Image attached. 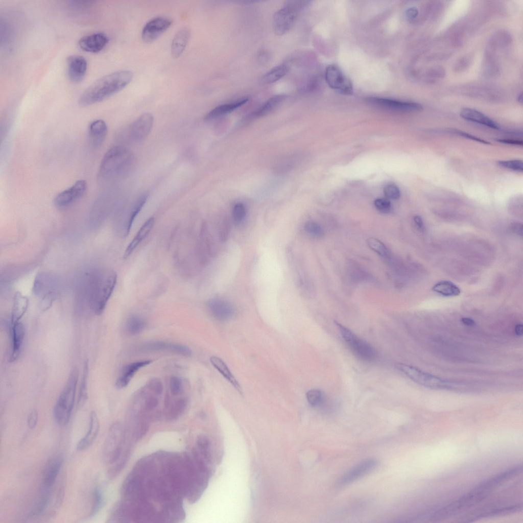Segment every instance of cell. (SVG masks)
<instances>
[{
  "instance_id": "1",
  "label": "cell",
  "mask_w": 523,
  "mask_h": 523,
  "mask_svg": "<svg viewBox=\"0 0 523 523\" xmlns=\"http://www.w3.org/2000/svg\"><path fill=\"white\" fill-rule=\"evenodd\" d=\"M163 390L161 382L154 378L137 391L132 402V422L149 423L159 417V398Z\"/></svg>"
},
{
  "instance_id": "2",
  "label": "cell",
  "mask_w": 523,
  "mask_h": 523,
  "mask_svg": "<svg viewBox=\"0 0 523 523\" xmlns=\"http://www.w3.org/2000/svg\"><path fill=\"white\" fill-rule=\"evenodd\" d=\"M132 77L131 71L121 70L100 78L82 92L79 99V105L88 106L108 98L124 88Z\"/></svg>"
},
{
  "instance_id": "3",
  "label": "cell",
  "mask_w": 523,
  "mask_h": 523,
  "mask_svg": "<svg viewBox=\"0 0 523 523\" xmlns=\"http://www.w3.org/2000/svg\"><path fill=\"white\" fill-rule=\"evenodd\" d=\"M116 273L112 270H96L89 279L88 302L90 307L97 315H101L115 288Z\"/></svg>"
},
{
  "instance_id": "4",
  "label": "cell",
  "mask_w": 523,
  "mask_h": 523,
  "mask_svg": "<svg viewBox=\"0 0 523 523\" xmlns=\"http://www.w3.org/2000/svg\"><path fill=\"white\" fill-rule=\"evenodd\" d=\"M135 161L133 153L128 148L116 146L109 149L103 156L98 170V178L106 182L124 175Z\"/></svg>"
},
{
  "instance_id": "5",
  "label": "cell",
  "mask_w": 523,
  "mask_h": 523,
  "mask_svg": "<svg viewBox=\"0 0 523 523\" xmlns=\"http://www.w3.org/2000/svg\"><path fill=\"white\" fill-rule=\"evenodd\" d=\"M78 374L76 367L72 369L54 406V418L60 426H65L70 419L76 397Z\"/></svg>"
},
{
  "instance_id": "6",
  "label": "cell",
  "mask_w": 523,
  "mask_h": 523,
  "mask_svg": "<svg viewBox=\"0 0 523 523\" xmlns=\"http://www.w3.org/2000/svg\"><path fill=\"white\" fill-rule=\"evenodd\" d=\"M127 431L120 422L113 423L109 429L102 451L106 464H113L123 456L129 454V445H126Z\"/></svg>"
},
{
  "instance_id": "7",
  "label": "cell",
  "mask_w": 523,
  "mask_h": 523,
  "mask_svg": "<svg viewBox=\"0 0 523 523\" xmlns=\"http://www.w3.org/2000/svg\"><path fill=\"white\" fill-rule=\"evenodd\" d=\"M304 3L298 1H287L282 8L274 13L272 26L275 34L282 35L292 28L299 11L305 4Z\"/></svg>"
},
{
  "instance_id": "8",
  "label": "cell",
  "mask_w": 523,
  "mask_h": 523,
  "mask_svg": "<svg viewBox=\"0 0 523 523\" xmlns=\"http://www.w3.org/2000/svg\"><path fill=\"white\" fill-rule=\"evenodd\" d=\"M396 367L414 382L432 389H449L455 387V383L442 379L424 372L416 367L397 363Z\"/></svg>"
},
{
  "instance_id": "9",
  "label": "cell",
  "mask_w": 523,
  "mask_h": 523,
  "mask_svg": "<svg viewBox=\"0 0 523 523\" xmlns=\"http://www.w3.org/2000/svg\"><path fill=\"white\" fill-rule=\"evenodd\" d=\"M335 323L344 341L356 358L365 361H371L374 359L375 352L370 344L338 321H335Z\"/></svg>"
},
{
  "instance_id": "10",
  "label": "cell",
  "mask_w": 523,
  "mask_h": 523,
  "mask_svg": "<svg viewBox=\"0 0 523 523\" xmlns=\"http://www.w3.org/2000/svg\"><path fill=\"white\" fill-rule=\"evenodd\" d=\"M287 256L299 293L304 297L310 296L313 292L312 286L305 274L299 257L290 248L287 250Z\"/></svg>"
},
{
  "instance_id": "11",
  "label": "cell",
  "mask_w": 523,
  "mask_h": 523,
  "mask_svg": "<svg viewBox=\"0 0 523 523\" xmlns=\"http://www.w3.org/2000/svg\"><path fill=\"white\" fill-rule=\"evenodd\" d=\"M86 189L87 183L85 180H77L70 187L55 196L54 204L58 208L68 207L80 200L84 195Z\"/></svg>"
},
{
  "instance_id": "12",
  "label": "cell",
  "mask_w": 523,
  "mask_h": 523,
  "mask_svg": "<svg viewBox=\"0 0 523 523\" xmlns=\"http://www.w3.org/2000/svg\"><path fill=\"white\" fill-rule=\"evenodd\" d=\"M325 78L332 89L344 94L352 93L353 87L350 81L338 66L335 65L328 66L325 70Z\"/></svg>"
},
{
  "instance_id": "13",
  "label": "cell",
  "mask_w": 523,
  "mask_h": 523,
  "mask_svg": "<svg viewBox=\"0 0 523 523\" xmlns=\"http://www.w3.org/2000/svg\"><path fill=\"white\" fill-rule=\"evenodd\" d=\"M366 101L369 103L385 109L398 111H419L422 106L412 102L402 101L386 98L369 97Z\"/></svg>"
},
{
  "instance_id": "14",
  "label": "cell",
  "mask_w": 523,
  "mask_h": 523,
  "mask_svg": "<svg viewBox=\"0 0 523 523\" xmlns=\"http://www.w3.org/2000/svg\"><path fill=\"white\" fill-rule=\"evenodd\" d=\"M172 23L171 19L164 16L153 18L145 25L142 30V40L146 42L155 40L171 26Z\"/></svg>"
},
{
  "instance_id": "15",
  "label": "cell",
  "mask_w": 523,
  "mask_h": 523,
  "mask_svg": "<svg viewBox=\"0 0 523 523\" xmlns=\"http://www.w3.org/2000/svg\"><path fill=\"white\" fill-rule=\"evenodd\" d=\"M180 396H174L168 393L165 396L163 416L167 420L172 421L178 418L186 410L187 398Z\"/></svg>"
},
{
  "instance_id": "16",
  "label": "cell",
  "mask_w": 523,
  "mask_h": 523,
  "mask_svg": "<svg viewBox=\"0 0 523 523\" xmlns=\"http://www.w3.org/2000/svg\"><path fill=\"white\" fill-rule=\"evenodd\" d=\"M139 349L145 352L165 351L184 356H189L192 354L191 350L185 345L161 341L145 343Z\"/></svg>"
},
{
  "instance_id": "17",
  "label": "cell",
  "mask_w": 523,
  "mask_h": 523,
  "mask_svg": "<svg viewBox=\"0 0 523 523\" xmlns=\"http://www.w3.org/2000/svg\"><path fill=\"white\" fill-rule=\"evenodd\" d=\"M378 465L374 458H368L361 461L348 470L340 479L339 484L345 485L356 481L374 470Z\"/></svg>"
},
{
  "instance_id": "18",
  "label": "cell",
  "mask_w": 523,
  "mask_h": 523,
  "mask_svg": "<svg viewBox=\"0 0 523 523\" xmlns=\"http://www.w3.org/2000/svg\"><path fill=\"white\" fill-rule=\"evenodd\" d=\"M154 124V117L150 113H144L139 116L131 125L130 135L137 141L144 140L150 134Z\"/></svg>"
},
{
  "instance_id": "19",
  "label": "cell",
  "mask_w": 523,
  "mask_h": 523,
  "mask_svg": "<svg viewBox=\"0 0 523 523\" xmlns=\"http://www.w3.org/2000/svg\"><path fill=\"white\" fill-rule=\"evenodd\" d=\"M66 63L67 75L70 80L75 83L82 81L87 69L86 59L80 55H72L67 58Z\"/></svg>"
},
{
  "instance_id": "20",
  "label": "cell",
  "mask_w": 523,
  "mask_h": 523,
  "mask_svg": "<svg viewBox=\"0 0 523 523\" xmlns=\"http://www.w3.org/2000/svg\"><path fill=\"white\" fill-rule=\"evenodd\" d=\"M108 41L106 34L98 32L83 36L79 40L78 44L83 51L96 53L101 51Z\"/></svg>"
},
{
  "instance_id": "21",
  "label": "cell",
  "mask_w": 523,
  "mask_h": 523,
  "mask_svg": "<svg viewBox=\"0 0 523 523\" xmlns=\"http://www.w3.org/2000/svg\"><path fill=\"white\" fill-rule=\"evenodd\" d=\"M11 348L9 361L14 362L20 355L25 339V327L21 321L11 324Z\"/></svg>"
},
{
  "instance_id": "22",
  "label": "cell",
  "mask_w": 523,
  "mask_h": 523,
  "mask_svg": "<svg viewBox=\"0 0 523 523\" xmlns=\"http://www.w3.org/2000/svg\"><path fill=\"white\" fill-rule=\"evenodd\" d=\"M152 362V361L150 360H140L124 366L116 381V387L118 389H122L127 387L140 369L150 364Z\"/></svg>"
},
{
  "instance_id": "23",
  "label": "cell",
  "mask_w": 523,
  "mask_h": 523,
  "mask_svg": "<svg viewBox=\"0 0 523 523\" xmlns=\"http://www.w3.org/2000/svg\"><path fill=\"white\" fill-rule=\"evenodd\" d=\"M207 306L212 315L219 320H229L234 314L232 305L229 302L222 299H211L208 302Z\"/></svg>"
},
{
  "instance_id": "24",
  "label": "cell",
  "mask_w": 523,
  "mask_h": 523,
  "mask_svg": "<svg viewBox=\"0 0 523 523\" xmlns=\"http://www.w3.org/2000/svg\"><path fill=\"white\" fill-rule=\"evenodd\" d=\"M100 430V423L96 412L92 411L89 416V423L86 435L77 445V449L81 451L89 447L96 440Z\"/></svg>"
},
{
  "instance_id": "25",
  "label": "cell",
  "mask_w": 523,
  "mask_h": 523,
  "mask_svg": "<svg viewBox=\"0 0 523 523\" xmlns=\"http://www.w3.org/2000/svg\"><path fill=\"white\" fill-rule=\"evenodd\" d=\"M107 132L108 127L104 120L99 119L91 122L88 128L90 144L95 147H100L105 140Z\"/></svg>"
},
{
  "instance_id": "26",
  "label": "cell",
  "mask_w": 523,
  "mask_h": 523,
  "mask_svg": "<svg viewBox=\"0 0 523 523\" xmlns=\"http://www.w3.org/2000/svg\"><path fill=\"white\" fill-rule=\"evenodd\" d=\"M63 461V457L61 455H57L50 460L43 473V487L52 488L60 472Z\"/></svg>"
},
{
  "instance_id": "27",
  "label": "cell",
  "mask_w": 523,
  "mask_h": 523,
  "mask_svg": "<svg viewBox=\"0 0 523 523\" xmlns=\"http://www.w3.org/2000/svg\"><path fill=\"white\" fill-rule=\"evenodd\" d=\"M285 99L286 96L284 94L275 95L270 98L256 110L246 116L244 121L246 122L267 115L276 109Z\"/></svg>"
},
{
  "instance_id": "28",
  "label": "cell",
  "mask_w": 523,
  "mask_h": 523,
  "mask_svg": "<svg viewBox=\"0 0 523 523\" xmlns=\"http://www.w3.org/2000/svg\"><path fill=\"white\" fill-rule=\"evenodd\" d=\"M460 115L465 120L480 124L493 129H500V126L483 113L470 108H463Z\"/></svg>"
},
{
  "instance_id": "29",
  "label": "cell",
  "mask_w": 523,
  "mask_h": 523,
  "mask_svg": "<svg viewBox=\"0 0 523 523\" xmlns=\"http://www.w3.org/2000/svg\"><path fill=\"white\" fill-rule=\"evenodd\" d=\"M248 100V98H243L231 103L219 105L206 114L204 120L210 121L229 113L246 103Z\"/></svg>"
},
{
  "instance_id": "30",
  "label": "cell",
  "mask_w": 523,
  "mask_h": 523,
  "mask_svg": "<svg viewBox=\"0 0 523 523\" xmlns=\"http://www.w3.org/2000/svg\"><path fill=\"white\" fill-rule=\"evenodd\" d=\"M154 218L151 217L144 223L126 249L123 255L124 259L129 257L139 243L148 235L154 226Z\"/></svg>"
},
{
  "instance_id": "31",
  "label": "cell",
  "mask_w": 523,
  "mask_h": 523,
  "mask_svg": "<svg viewBox=\"0 0 523 523\" xmlns=\"http://www.w3.org/2000/svg\"><path fill=\"white\" fill-rule=\"evenodd\" d=\"M52 489V488L42 486L40 494L28 514L29 518L38 517L44 512L49 506L51 497Z\"/></svg>"
},
{
  "instance_id": "32",
  "label": "cell",
  "mask_w": 523,
  "mask_h": 523,
  "mask_svg": "<svg viewBox=\"0 0 523 523\" xmlns=\"http://www.w3.org/2000/svg\"><path fill=\"white\" fill-rule=\"evenodd\" d=\"M148 196V195L146 193L142 194L133 204L122 228V233L123 236H127L129 233L132 223L145 205Z\"/></svg>"
},
{
  "instance_id": "33",
  "label": "cell",
  "mask_w": 523,
  "mask_h": 523,
  "mask_svg": "<svg viewBox=\"0 0 523 523\" xmlns=\"http://www.w3.org/2000/svg\"><path fill=\"white\" fill-rule=\"evenodd\" d=\"M28 299L20 293H16L11 313V324L20 321L28 309Z\"/></svg>"
},
{
  "instance_id": "34",
  "label": "cell",
  "mask_w": 523,
  "mask_h": 523,
  "mask_svg": "<svg viewBox=\"0 0 523 523\" xmlns=\"http://www.w3.org/2000/svg\"><path fill=\"white\" fill-rule=\"evenodd\" d=\"M211 365L225 378L240 393L242 394V388L226 363L220 358L212 356L210 358Z\"/></svg>"
},
{
  "instance_id": "35",
  "label": "cell",
  "mask_w": 523,
  "mask_h": 523,
  "mask_svg": "<svg viewBox=\"0 0 523 523\" xmlns=\"http://www.w3.org/2000/svg\"><path fill=\"white\" fill-rule=\"evenodd\" d=\"M189 33L187 29H183L175 35L172 42L171 54L174 58H178L183 52L188 40Z\"/></svg>"
},
{
  "instance_id": "36",
  "label": "cell",
  "mask_w": 523,
  "mask_h": 523,
  "mask_svg": "<svg viewBox=\"0 0 523 523\" xmlns=\"http://www.w3.org/2000/svg\"><path fill=\"white\" fill-rule=\"evenodd\" d=\"M433 291L445 297H454L460 295L461 290L455 284L450 281L442 280L435 284Z\"/></svg>"
},
{
  "instance_id": "37",
  "label": "cell",
  "mask_w": 523,
  "mask_h": 523,
  "mask_svg": "<svg viewBox=\"0 0 523 523\" xmlns=\"http://www.w3.org/2000/svg\"><path fill=\"white\" fill-rule=\"evenodd\" d=\"M146 322L144 318L138 315H132L127 319L125 328L127 332L130 335H136L140 333L146 327Z\"/></svg>"
},
{
  "instance_id": "38",
  "label": "cell",
  "mask_w": 523,
  "mask_h": 523,
  "mask_svg": "<svg viewBox=\"0 0 523 523\" xmlns=\"http://www.w3.org/2000/svg\"><path fill=\"white\" fill-rule=\"evenodd\" d=\"M89 372L88 361L85 360L80 385L77 405L78 407H82L88 398V378Z\"/></svg>"
},
{
  "instance_id": "39",
  "label": "cell",
  "mask_w": 523,
  "mask_h": 523,
  "mask_svg": "<svg viewBox=\"0 0 523 523\" xmlns=\"http://www.w3.org/2000/svg\"><path fill=\"white\" fill-rule=\"evenodd\" d=\"M288 70L289 68L286 65L277 66L263 76L260 81L263 84L274 83L284 77Z\"/></svg>"
},
{
  "instance_id": "40",
  "label": "cell",
  "mask_w": 523,
  "mask_h": 523,
  "mask_svg": "<svg viewBox=\"0 0 523 523\" xmlns=\"http://www.w3.org/2000/svg\"><path fill=\"white\" fill-rule=\"evenodd\" d=\"M103 501V494L101 489L96 486L92 491V506L89 513L90 517L96 515L100 511L102 507Z\"/></svg>"
},
{
  "instance_id": "41",
  "label": "cell",
  "mask_w": 523,
  "mask_h": 523,
  "mask_svg": "<svg viewBox=\"0 0 523 523\" xmlns=\"http://www.w3.org/2000/svg\"><path fill=\"white\" fill-rule=\"evenodd\" d=\"M367 243L369 248L381 257H386L389 255L388 248L380 240L370 237L367 240Z\"/></svg>"
},
{
  "instance_id": "42",
  "label": "cell",
  "mask_w": 523,
  "mask_h": 523,
  "mask_svg": "<svg viewBox=\"0 0 523 523\" xmlns=\"http://www.w3.org/2000/svg\"><path fill=\"white\" fill-rule=\"evenodd\" d=\"M183 384L181 378L177 376H172L169 379V393L171 395L177 396L183 393Z\"/></svg>"
},
{
  "instance_id": "43",
  "label": "cell",
  "mask_w": 523,
  "mask_h": 523,
  "mask_svg": "<svg viewBox=\"0 0 523 523\" xmlns=\"http://www.w3.org/2000/svg\"><path fill=\"white\" fill-rule=\"evenodd\" d=\"M324 392L319 389H312L306 393V398L308 402L313 407L320 406L324 400Z\"/></svg>"
},
{
  "instance_id": "44",
  "label": "cell",
  "mask_w": 523,
  "mask_h": 523,
  "mask_svg": "<svg viewBox=\"0 0 523 523\" xmlns=\"http://www.w3.org/2000/svg\"><path fill=\"white\" fill-rule=\"evenodd\" d=\"M306 232L310 235L315 237H321L324 235V230L318 223L314 221H308L304 225Z\"/></svg>"
},
{
  "instance_id": "45",
  "label": "cell",
  "mask_w": 523,
  "mask_h": 523,
  "mask_svg": "<svg viewBox=\"0 0 523 523\" xmlns=\"http://www.w3.org/2000/svg\"><path fill=\"white\" fill-rule=\"evenodd\" d=\"M497 164L501 167L514 171L520 172L523 171V164L521 160H500L497 161Z\"/></svg>"
},
{
  "instance_id": "46",
  "label": "cell",
  "mask_w": 523,
  "mask_h": 523,
  "mask_svg": "<svg viewBox=\"0 0 523 523\" xmlns=\"http://www.w3.org/2000/svg\"><path fill=\"white\" fill-rule=\"evenodd\" d=\"M246 208L242 203H236L232 209V218L236 224L240 223L246 216Z\"/></svg>"
},
{
  "instance_id": "47",
  "label": "cell",
  "mask_w": 523,
  "mask_h": 523,
  "mask_svg": "<svg viewBox=\"0 0 523 523\" xmlns=\"http://www.w3.org/2000/svg\"><path fill=\"white\" fill-rule=\"evenodd\" d=\"M521 508H522V506L520 505H518L517 506H513V507H508V508H503V509H498V510H497L493 511H492L491 512H489V513H486V514H484L482 515H481V517H489V516H495V515H502V514H506L514 513L515 512L518 511V510H521Z\"/></svg>"
},
{
  "instance_id": "48",
  "label": "cell",
  "mask_w": 523,
  "mask_h": 523,
  "mask_svg": "<svg viewBox=\"0 0 523 523\" xmlns=\"http://www.w3.org/2000/svg\"><path fill=\"white\" fill-rule=\"evenodd\" d=\"M385 196L391 200H397L400 196L399 188L394 184L387 185L384 189Z\"/></svg>"
},
{
  "instance_id": "49",
  "label": "cell",
  "mask_w": 523,
  "mask_h": 523,
  "mask_svg": "<svg viewBox=\"0 0 523 523\" xmlns=\"http://www.w3.org/2000/svg\"><path fill=\"white\" fill-rule=\"evenodd\" d=\"M374 205L379 211L383 213L389 212L391 209V203L387 199L377 198L374 201Z\"/></svg>"
},
{
  "instance_id": "50",
  "label": "cell",
  "mask_w": 523,
  "mask_h": 523,
  "mask_svg": "<svg viewBox=\"0 0 523 523\" xmlns=\"http://www.w3.org/2000/svg\"><path fill=\"white\" fill-rule=\"evenodd\" d=\"M450 132L451 133H454V134H455L456 135H458L459 136H462V137H463L464 138H468L469 139H471V140H472L473 141H476L477 142H480V143H482V144H486V145H489V144H490V142H489V141H488L487 140H485L484 139H481V138H479L478 137H477L476 136L472 135H471V134H470L469 133H468L467 132L461 131V130H457V129H451L450 130Z\"/></svg>"
},
{
  "instance_id": "51",
  "label": "cell",
  "mask_w": 523,
  "mask_h": 523,
  "mask_svg": "<svg viewBox=\"0 0 523 523\" xmlns=\"http://www.w3.org/2000/svg\"><path fill=\"white\" fill-rule=\"evenodd\" d=\"M38 419V413L35 409L32 410L27 418V425L30 429L35 427Z\"/></svg>"
},
{
  "instance_id": "52",
  "label": "cell",
  "mask_w": 523,
  "mask_h": 523,
  "mask_svg": "<svg viewBox=\"0 0 523 523\" xmlns=\"http://www.w3.org/2000/svg\"><path fill=\"white\" fill-rule=\"evenodd\" d=\"M496 140L498 142L509 144L514 146H522L523 141L521 140L513 139H497Z\"/></svg>"
},
{
  "instance_id": "53",
  "label": "cell",
  "mask_w": 523,
  "mask_h": 523,
  "mask_svg": "<svg viewBox=\"0 0 523 523\" xmlns=\"http://www.w3.org/2000/svg\"><path fill=\"white\" fill-rule=\"evenodd\" d=\"M461 321L463 324L468 326H474L476 325L475 321L469 318L463 317L461 319Z\"/></svg>"
},
{
  "instance_id": "54",
  "label": "cell",
  "mask_w": 523,
  "mask_h": 523,
  "mask_svg": "<svg viewBox=\"0 0 523 523\" xmlns=\"http://www.w3.org/2000/svg\"><path fill=\"white\" fill-rule=\"evenodd\" d=\"M418 14V11L415 8H410L406 11V15L409 18H415Z\"/></svg>"
},
{
  "instance_id": "55",
  "label": "cell",
  "mask_w": 523,
  "mask_h": 523,
  "mask_svg": "<svg viewBox=\"0 0 523 523\" xmlns=\"http://www.w3.org/2000/svg\"><path fill=\"white\" fill-rule=\"evenodd\" d=\"M414 221L417 227L420 229H422L424 227L423 222L422 218L419 216H415L413 218Z\"/></svg>"
},
{
  "instance_id": "56",
  "label": "cell",
  "mask_w": 523,
  "mask_h": 523,
  "mask_svg": "<svg viewBox=\"0 0 523 523\" xmlns=\"http://www.w3.org/2000/svg\"><path fill=\"white\" fill-rule=\"evenodd\" d=\"M522 226L521 224H520L519 223H515L512 226V229L513 231V232H515V233H517L518 235H522Z\"/></svg>"
},
{
  "instance_id": "57",
  "label": "cell",
  "mask_w": 523,
  "mask_h": 523,
  "mask_svg": "<svg viewBox=\"0 0 523 523\" xmlns=\"http://www.w3.org/2000/svg\"><path fill=\"white\" fill-rule=\"evenodd\" d=\"M515 334L518 336H521L523 334V326L521 324H517L514 328Z\"/></svg>"
},
{
  "instance_id": "58",
  "label": "cell",
  "mask_w": 523,
  "mask_h": 523,
  "mask_svg": "<svg viewBox=\"0 0 523 523\" xmlns=\"http://www.w3.org/2000/svg\"><path fill=\"white\" fill-rule=\"evenodd\" d=\"M268 56L265 52H262L258 56V60L261 62L267 61Z\"/></svg>"
},
{
  "instance_id": "59",
  "label": "cell",
  "mask_w": 523,
  "mask_h": 523,
  "mask_svg": "<svg viewBox=\"0 0 523 523\" xmlns=\"http://www.w3.org/2000/svg\"><path fill=\"white\" fill-rule=\"evenodd\" d=\"M517 99H518V101L519 102H520V103H521V102H522V94H519V95L518 96V98H517Z\"/></svg>"
}]
</instances>
